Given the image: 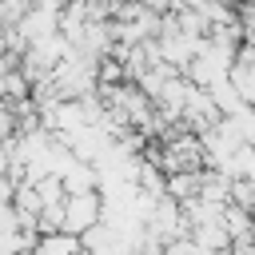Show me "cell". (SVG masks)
<instances>
[{
    "label": "cell",
    "instance_id": "7a4b0ae2",
    "mask_svg": "<svg viewBox=\"0 0 255 255\" xmlns=\"http://www.w3.org/2000/svg\"><path fill=\"white\" fill-rule=\"evenodd\" d=\"M80 235L72 231H48V235H36L32 243V255H80Z\"/></svg>",
    "mask_w": 255,
    "mask_h": 255
},
{
    "label": "cell",
    "instance_id": "6da1fadb",
    "mask_svg": "<svg viewBox=\"0 0 255 255\" xmlns=\"http://www.w3.org/2000/svg\"><path fill=\"white\" fill-rule=\"evenodd\" d=\"M100 215H104L100 191H72V195H64V231L84 235L88 227L100 223Z\"/></svg>",
    "mask_w": 255,
    "mask_h": 255
},
{
    "label": "cell",
    "instance_id": "3957f363",
    "mask_svg": "<svg viewBox=\"0 0 255 255\" xmlns=\"http://www.w3.org/2000/svg\"><path fill=\"white\" fill-rule=\"evenodd\" d=\"M251 112H255V108H251Z\"/></svg>",
    "mask_w": 255,
    "mask_h": 255
}]
</instances>
